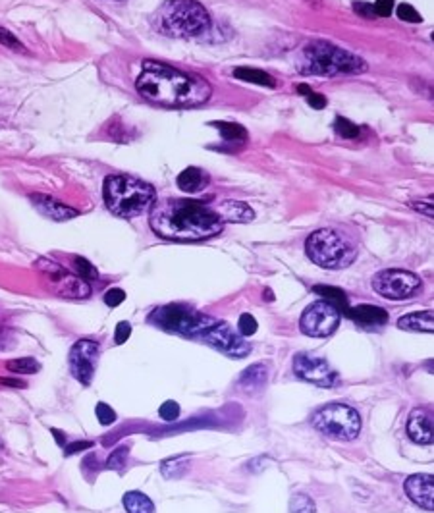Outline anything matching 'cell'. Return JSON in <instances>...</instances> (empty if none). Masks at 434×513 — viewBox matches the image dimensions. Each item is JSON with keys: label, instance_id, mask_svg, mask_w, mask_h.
<instances>
[{"label": "cell", "instance_id": "obj_1", "mask_svg": "<svg viewBox=\"0 0 434 513\" xmlns=\"http://www.w3.org/2000/svg\"><path fill=\"white\" fill-rule=\"evenodd\" d=\"M138 93L155 105L168 108H190L211 99V86L195 73L180 72L155 60H145L135 81Z\"/></svg>", "mask_w": 434, "mask_h": 513}, {"label": "cell", "instance_id": "obj_2", "mask_svg": "<svg viewBox=\"0 0 434 513\" xmlns=\"http://www.w3.org/2000/svg\"><path fill=\"white\" fill-rule=\"evenodd\" d=\"M153 232L172 242H199L222 232V220L212 209L191 199H165L151 207Z\"/></svg>", "mask_w": 434, "mask_h": 513}, {"label": "cell", "instance_id": "obj_3", "mask_svg": "<svg viewBox=\"0 0 434 513\" xmlns=\"http://www.w3.org/2000/svg\"><path fill=\"white\" fill-rule=\"evenodd\" d=\"M103 197L108 211L116 217L133 218L143 214L155 204V190L132 176H108L103 185Z\"/></svg>", "mask_w": 434, "mask_h": 513}, {"label": "cell", "instance_id": "obj_4", "mask_svg": "<svg viewBox=\"0 0 434 513\" xmlns=\"http://www.w3.org/2000/svg\"><path fill=\"white\" fill-rule=\"evenodd\" d=\"M160 31L172 37H195L211 26V18L197 0H166L157 14Z\"/></svg>", "mask_w": 434, "mask_h": 513}, {"label": "cell", "instance_id": "obj_5", "mask_svg": "<svg viewBox=\"0 0 434 513\" xmlns=\"http://www.w3.org/2000/svg\"><path fill=\"white\" fill-rule=\"evenodd\" d=\"M305 253L313 263L329 270L346 269L357 256L356 247L348 237L330 228L313 232L305 242Z\"/></svg>", "mask_w": 434, "mask_h": 513}, {"label": "cell", "instance_id": "obj_6", "mask_svg": "<svg viewBox=\"0 0 434 513\" xmlns=\"http://www.w3.org/2000/svg\"><path fill=\"white\" fill-rule=\"evenodd\" d=\"M303 64L305 70L315 76H338V73H359L365 72L367 66L356 54L343 48L330 45V43H313L303 51Z\"/></svg>", "mask_w": 434, "mask_h": 513}, {"label": "cell", "instance_id": "obj_7", "mask_svg": "<svg viewBox=\"0 0 434 513\" xmlns=\"http://www.w3.org/2000/svg\"><path fill=\"white\" fill-rule=\"evenodd\" d=\"M149 323L158 326V328L168 330V332L190 336V338H193V336L201 338L212 324L217 323V318L187 309L184 305H165V307H158V309L153 311L149 315Z\"/></svg>", "mask_w": 434, "mask_h": 513}, {"label": "cell", "instance_id": "obj_8", "mask_svg": "<svg viewBox=\"0 0 434 513\" xmlns=\"http://www.w3.org/2000/svg\"><path fill=\"white\" fill-rule=\"evenodd\" d=\"M313 427L332 440L348 442L359 435L361 417L356 409L346 403H329L324 408L316 409L313 415Z\"/></svg>", "mask_w": 434, "mask_h": 513}, {"label": "cell", "instance_id": "obj_9", "mask_svg": "<svg viewBox=\"0 0 434 513\" xmlns=\"http://www.w3.org/2000/svg\"><path fill=\"white\" fill-rule=\"evenodd\" d=\"M373 288L378 296L386 297L390 301H403L421 290V278L409 270H381L373 278Z\"/></svg>", "mask_w": 434, "mask_h": 513}, {"label": "cell", "instance_id": "obj_10", "mask_svg": "<svg viewBox=\"0 0 434 513\" xmlns=\"http://www.w3.org/2000/svg\"><path fill=\"white\" fill-rule=\"evenodd\" d=\"M37 269L48 278V284L58 296L70 297V299H83L91 294L89 284L83 278L76 276L72 272H68L66 269H62L60 264L48 261V259H41L37 263Z\"/></svg>", "mask_w": 434, "mask_h": 513}, {"label": "cell", "instance_id": "obj_11", "mask_svg": "<svg viewBox=\"0 0 434 513\" xmlns=\"http://www.w3.org/2000/svg\"><path fill=\"white\" fill-rule=\"evenodd\" d=\"M340 311L336 309L334 305H330L329 301H315L311 303L309 307L305 309L301 315L299 326H301L303 334L311 336V338H324L330 336L338 328L340 324Z\"/></svg>", "mask_w": 434, "mask_h": 513}, {"label": "cell", "instance_id": "obj_12", "mask_svg": "<svg viewBox=\"0 0 434 513\" xmlns=\"http://www.w3.org/2000/svg\"><path fill=\"white\" fill-rule=\"evenodd\" d=\"M201 340L207 343H211L212 348L220 349L222 353L230 357H245L249 356L251 346L244 340V336L239 334L237 330H234L228 323L217 321L212 324L211 328L207 330Z\"/></svg>", "mask_w": 434, "mask_h": 513}, {"label": "cell", "instance_id": "obj_13", "mask_svg": "<svg viewBox=\"0 0 434 513\" xmlns=\"http://www.w3.org/2000/svg\"><path fill=\"white\" fill-rule=\"evenodd\" d=\"M68 359H70L72 375L87 386V384H91L93 376H95V367L99 359V343L91 342V340H79L70 349Z\"/></svg>", "mask_w": 434, "mask_h": 513}, {"label": "cell", "instance_id": "obj_14", "mask_svg": "<svg viewBox=\"0 0 434 513\" xmlns=\"http://www.w3.org/2000/svg\"><path fill=\"white\" fill-rule=\"evenodd\" d=\"M294 373L301 380L316 384V386H332L336 384V375L329 363L323 357L309 356V353H299L294 359Z\"/></svg>", "mask_w": 434, "mask_h": 513}, {"label": "cell", "instance_id": "obj_15", "mask_svg": "<svg viewBox=\"0 0 434 513\" xmlns=\"http://www.w3.org/2000/svg\"><path fill=\"white\" fill-rule=\"evenodd\" d=\"M405 494L413 504L423 507L425 512H433L434 509V479L433 475H411L405 480Z\"/></svg>", "mask_w": 434, "mask_h": 513}, {"label": "cell", "instance_id": "obj_16", "mask_svg": "<svg viewBox=\"0 0 434 513\" xmlns=\"http://www.w3.org/2000/svg\"><path fill=\"white\" fill-rule=\"evenodd\" d=\"M408 435L417 444H433V421L425 409H413L408 419Z\"/></svg>", "mask_w": 434, "mask_h": 513}, {"label": "cell", "instance_id": "obj_17", "mask_svg": "<svg viewBox=\"0 0 434 513\" xmlns=\"http://www.w3.org/2000/svg\"><path fill=\"white\" fill-rule=\"evenodd\" d=\"M353 321H356L361 328H381L388 323V313L378 307V305H357L353 309L346 311Z\"/></svg>", "mask_w": 434, "mask_h": 513}, {"label": "cell", "instance_id": "obj_18", "mask_svg": "<svg viewBox=\"0 0 434 513\" xmlns=\"http://www.w3.org/2000/svg\"><path fill=\"white\" fill-rule=\"evenodd\" d=\"M31 203L35 204V209L41 214H45L46 218L56 220V222H64V220L76 218L79 214L72 207H66V204H62L53 197H46V195H31Z\"/></svg>", "mask_w": 434, "mask_h": 513}, {"label": "cell", "instance_id": "obj_19", "mask_svg": "<svg viewBox=\"0 0 434 513\" xmlns=\"http://www.w3.org/2000/svg\"><path fill=\"white\" fill-rule=\"evenodd\" d=\"M269 380V368L263 363H255L242 373L239 380H237V388L247 394H257L267 386Z\"/></svg>", "mask_w": 434, "mask_h": 513}, {"label": "cell", "instance_id": "obj_20", "mask_svg": "<svg viewBox=\"0 0 434 513\" xmlns=\"http://www.w3.org/2000/svg\"><path fill=\"white\" fill-rule=\"evenodd\" d=\"M398 328L409 330V332H425L433 334L434 332V318L430 311H419V313H409L401 316L398 321Z\"/></svg>", "mask_w": 434, "mask_h": 513}, {"label": "cell", "instance_id": "obj_21", "mask_svg": "<svg viewBox=\"0 0 434 513\" xmlns=\"http://www.w3.org/2000/svg\"><path fill=\"white\" fill-rule=\"evenodd\" d=\"M209 182H211L209 174L201 168H195V166L185 168L178 176V187L185 193H197V191L205 190Z\"/></svg>", "mask_w": 434, "mask_h": 513}, {"label": "cell", "instance_id": "obj_22", "mask_svg": "<svg viewBox=\"0 0 434 513\" xmlns=\"http://www.w3.org/2000/svg\"><path fill=\"white\" fill-rule=\"evenodd\" d=\"M215 212L222 222L224 220H228V222H249L255 217L249 207L239 203V201H224Z\"/></svg>", "mask_w": 434, "mask_h": 513}, {"label": "cell", "instance_id": "obj_23", "mask_svg": "<svg viewBox=\"0 0 434 513\" xmlns=\"http://www.w3.org/2000/svg\"><path fill=\"white\" fill-rule=\"evenodd\" d=\"M124 507L128 513H155V504L151 498L138 490L124 494Z\"/></svg>", "mask_w": 434, "mask_h": 513}, {"label": "cell", "instance_id": "obj_24", "mask_svg": "<svg viewBox=\"0 0 434 513\" xmlns=\"http://www.w3.org/2000/svg\"><path fill=\"white\" fill-rule=\"evenodd\" d=\"M234 76L242 81H249V83H257V86L263 87H277V81L272 76H269L263 70H255V68H236L234 70Z\"/></svg>", "mask_w": 434, "mask_h": 513}, {"label": "cell", "instance_id": "obj_25", "mask_svg": "<svg viewBox=\"0 0 434 513\" xmlns=\"http://www.w3.org/2000/svg\"><path fill=\"white\" fill-rule=\"evenodd\" d=\"M313 291L323 297L324 301H329L330 305H334L340 313H342V311H348V296H346V291L340 290V288H332V286H315Z\"/></svg>", "mask_w": 434, "mask_h": 513}, {"label": "cell", "instance_id": "obj_26", "mask_svg": "<svg viewBox=\"0 0 434 513\" xmlns=\"http://www.w3.org/2000/svg\"><path fill=\"white\" fill-rule=\"evenodd\" d=\"M215 128L220 130L224 141H232V143H244L247 141V130L244 125L234 124V122H212Z\"/></svg>", "mask_w": 434, "mask_h": 513}, {"label": "cell", "instance_id": "obj_27", "mask_svg": "<svg viewBox=\"0 0 434 513\" xmlns=\"http://www.w3.org/2000/svg\"><path fill=\"white\" fill-rule=\"evenodd\" d=\"M6 368L10 373L16 375H33L41 368L39 361L33 357H21V359H14V361L6 363Z\"/></svg>", "mask_w": 434, "mask_h": 513}, {"label": "cell", "instance_id": "obj_28", "mask_svg": "<svg viewBox=\"0 0 434 513\" xmlns=\"http://www.w3.org/2000/svg\"><path fill=\"white\" fill-rule=\"evenodd\" d=\"M185 455H178V457H170V460L162 461L160 471L165 475L166 479H178L180 475L185 471Z\"/></svg>", "mask_w": 434, "mask_h": 513}, {"label": "cell", "instance_id": "obj_29", "mask_svg": "<svg viewBox=\"0 0 434 513\" xmlns=\"http://www.w3.org/2000/svg\"><path fill=\"white\" fill-rule=\"evenodd\" d=\"M289 513H316L315 502L307 494H296L289 502Z\"/></svg>", "mask_w": 434, "mask_h": 513}, {"label": "cell", "instance_id": "obj_30", "mask_svg": "<svg viewBox=\"0 0 434 513\" xmlns=\"http://www.w3.org/2000/svg\"><path fill=\"white\" fill-rule=\"evenodd\" d=\"M334 130H336V133H338V135L343 139L359 138V128H357L356 124H351V122L346 118H336Z\"/></svg>", "mask_w": 434, "mask_h": 513}, {"label": "cell", "instance_id": "obj_31", "mask_svg": "<svg viewBox=\"0 0 434 513\" xmlns=\"http://www.w3.org/2000/svg\"><path fill=\"white\" fill-rule=\"evenodd\" d=\"M76 270H78V276L83 278V280H97L99 278L97 269L83 256H76Z\"/></svg>", "mask_w": 434, "mask_h": 513}, {"label": "cell", "instance_id": "obj_32", "mask_svg": "<svg viewBox=\"0 0 434 513\" xmlns=\"http://www.w3.org/2000/svg\"><path fill=\"white\" fill-rule=\"evenodd\" d=\"M259 328V323L255 321V316L249 315V313H244V315L239 316V321H237V332L247 338V336H253Z\"/></svg>", "mask_w": 434, "mask_h": 513}, {"label": "cell", "instance_id": "obj_33", "mask_svg": "<svg viewBox=\"0 0 434 513\" xmlns=\"http://www.w3.org/2000/svg\"><path fill=\"white\" fill-rule=\"evenodd\" d=\"M95 415H97V419L103 427H108L112 423L116 421V411L108 405V403H97V408H95Z\"/></svg>", "mask_w": 434, "mask_h": 513}, {"label": "cell", "instance_id": "obj_34", "mask_svg": "<svg viewBox=\"0 0 434 513\" xmlns=\"http://www.w3.org/2000/svg\"><path fill=\"white\" fill-rule=\"evenodd\" d=\"M158 415H160V419H162V421L174 423L180 417V405L174 402V400H168V402H165L162 405H160V409H158Z\"/></svg>", "mask_w": 434, "mask_h": 513}, {"label": "cell", "instance_id": "obj_35", "mask_svg": "<svg viewBox=\"0 0 434 513\" xmlns=\"http://www.w3.org/2000/svg\"><path fill=\"white\" fill-rule=\"evenodd\" d=\"M297 91L301 93L303 97H307L309 105L313 106V108H316V110H321V108H324V106H326V99H324L323 95H316V93L311 91V87L297 86Z\"/></svg>", "mask_w": 434, "mask_h": 513}, {"label": "cell", "instance_id": "obj_36", "mask_svg": "<svg viewBox=\"0 0 434 513\" xmlns=\"http://www.w3.org/2000/svg\"><path fill=\"white\" fill-rule=\"evenodd\" d=\"M0 45L8 46V48H12V51H18V53H27L26 46L21 45L20 39H16L8 29H2V27H0Z\"/></svg>", "mask_w": 434, "mask_h": 513}, {"label": "cell", "instance_id": "obj_37", "mask_svg": "<svg viewBox=\"0 0 434 513\" xmlns=\"http://www.w3.org/2000/svg\"><path fill=\"white\" fill-rule=\"evenodd\" d=\"M398 18L403 21H409V24H419L421 21V16L411 4H400L398 6Z\"/></svg>", "mask_w": 434, "mask_h": 513}, {"label": "cell", "instance_id": "obj_38", "mask_svg": "<svg viewBox=\"0 0 434 513\" xmlns=\"http://www.w3.org/2000/svg\"><path fill=\"white\" fill-rule=\"evenodd\" d=\"M125 457H128V447H118V450L112 452L106 465L110 469H122L125 465Z\"/></svg>", "mask_w": 434, "mask_h": 513}, {"label": "cell", "instance_id": "obj_39", "mask_svg": "<svg viewBox=\"0 0 434 513\" xmlns=\"http://www.w3.org/2000/svg\"><path fill=\"white\" fill-rule=\"evenodd\" d=\"M125 299V291L120 290V288H112L105 294V303L108 307H118L120 303H124Z\"/></svg>", "mask_w": 434, "mask_h": 513}, {"label": "cell", "instance_id": "obj_40", "mask_svg": "<svg viewBox=\"0 0 434 513\" xmlns=\"http://www.w3.org/2000/svg\"><path fill=\"white\" fill-rule=\"evenodd\" d=\"M132 334V324L130 323H118L116 332H114V342L116 343H125L128 338Z\"/></svg>", "mask_w": 434, "mask_h": 513}, {"label": "cell", "instance_id": "obj_41", "mask_svg": "<svg viewBox=\"0 0 434 513\" xmlns=\"http://www.w3.org/2000/svg\"><path fill=\"white\" fill-rule=\"evenodd\" d=\"M373 8H375V16L388 18L394 10V0H376V4Z\"/></svg>", "mask_w": 434, "mask_h": 513}, {"label": "cell", "instance_id": "obj_42", "mask_svg": "<svg viewBox=\"0 0 434 513\" xmlns=\"http://www.w3.org/2000/svg\"><path fill=\"white\" fill-rule=\"evenodd\" d=\"M353 10H356L359 16H363V18H375V8L371 6V4H365V2H356Z\"/></svg>", "mask_w": 434, "mask_h": 513}, {"label": "cell", "instance_id": "obj_43", "mask_svg": "<svg viewBox=\"0 0 434 513\" xmlns=\"http://www.w3.org/2000/svg\"><path fill=\"white\" fill-rule=\"evenodd\" d=\"M411 207H413L415 211L423 212L425 217H428V218L434 217V209H433V203H430V201H425V203L417 201V203H411Z\"/></svg>", "mask_w": 434, "mask_h": 513}, {"label": "cell", "instance_id": "obj_44", "mask_svg": "<svg viewBox=\"0 0 434 513\" xmlns=\"http://www.w3.org/2000/svg\"><path fill=\"white\" fill-rule=\"evenodd\" d=\"M93 442H73L70 446H66V455H72V454H78L81 450H87V447H91Z\"/></svg>", "mask_w": 434, "mask_h": 513}, {"label": "cell", "instance_id": "obj_45", "mask_svg": "<svg viewBox=\"0 0 434 513\" xmlns=\"http://www.w3.org/2000/svg\"><path fill=\"white\" fill-rule=\"evenodd\" d=\"M0 384H8V386H16V388H26V382H21V380H8V378H0Z\"/></svg>", "mask_w": 434, "mask_h": 513}, {"label": "cell", "instance_id": "obj_46", "mask_svg": "<svg viewBox=\"0 0 434 513\" xmlns=\"http://www.w3.org/2000/svg\"><path fill=\"white\" fill-rule=\"evenodd\" d=\"M53 435L56 436V442H58V446H64V444H66V438H64V435H60L58 430H53Z\"/></svg>", "mask_w": 434, "mask_h": 513}]
</instances>
